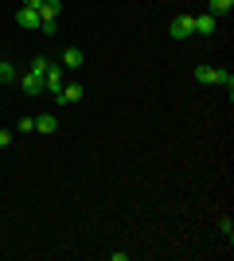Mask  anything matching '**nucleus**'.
<instances>
[{
    "mask_svg": "<svg viewBox=\"0 0 234 261\" xmlns=\"http://www.w3.org/2000/svg\"><path fill=\"white\" fill-rule=\"evenodd\" d=\"M82 98H86V86H82V82H63V90L55 94L59 106H78Z\"/></svg>",
    "mask_w": 234,
    "mask_h": 261,
    "instance_id": "obj_1",
    "label": "nucleus"
},
{
    "mask_svg": "<svg viewBox=\"0 0 234 261\" xmlns=\"http://www.w3.org/2000/svg\"><path fill=\"white\" fill-rule=\"evenodd\" d=\"M168 35H172V39H188V35H195V16H191V12L176 16V20H172V28H168Z\"/></svg>",
    "mask_w": 234,
    "mask_h": 261,
    "instance_id": "obj_2",
    "label": "nucleus"
},
{
    "mask_svg": "<svg viewBox=\"0 0 234 261\" xmlns=\"http://www.w3.org/2000/svg\"><path fill=\"white\" fill-rule=\"evenodd\" d=\"M63 78H67L63 63H51V66H47V74H43V90H47V94H59V90H63Z\"/></svg>",
    "mask_w": 234,
    "mask_h": 261,
    "instance_id": "obj_3",
    "label": "nucleus"
},
{
    "mask_svg": "<svg viewBox=\"0 0 234 261\" xmlns=\"http://www.w3.org/2000/svg\"><path fill=\"white\" fill-rule=\"evenodd\" d=\"M16 82H20V90L28 94V98H39V94H43V78L32 74V70H28V74H20Z\"/></svg>",
    "mask_w": 234,
    "mask_h": 261,
    "instance_id": "obj_4",
    "label": "nucleus"
},
{
    "mask_svg": "<svg viewBox=\"0 0 234 261\" xmlns=\"http://www.w3.org/2000/svg\"><path fill=\"white\" fill-rule=\"evenodd\" d=\"M82 66H86L82 47H67V51H63V70H82Z\"/></svg>",
    "mask_w": 234,
    "mask_h": 261,
    "instance_id": "obj_5",
    "label": "nucleus"
},
{
    "mask_svg": "<svg viewBox=\"0 0 234 261\" xmlns=\"http://www.w3.org/2000/svg\"><path fill=\"white\" fill-rule=\"evenodd\" d=\"M16 23L20 28H28V32H39V12H32V8H16Z\"/></svg>",
    "mask_w": 234,
    "mask_h": 261,
    "instance_id": "obj_6",
    "label": "nucleus"
},
{
    "mask_svg": "<svg viewBox=\"0 0 234 261\" xmlns=\"http://www.w3.org/2000/svg\"><path fill=\"white\" fill-rule=\"evenodd\" d=\"M215 32H219V20H215L211 12L195 16V35H215Z\"/></svg>",
    "mask_w": 234,
    "mask_h": 261,
    "instance_id": "obj_7",
    "label": "nucleus"
},
{
    "mask_svg": "<svg viewBox=\"0 0 234 261\" xmlns=\"http://www.w3.org/2000/svg\"><path fill=\"white\" fill-rule=\"evenodd\" d=\"M35 129L43 133V137H51V133L59 129V117L55 113H39V117H35Z\"/></svg>",
    "mask_w": 234,
    "mask_h": 261,
    "instance_id": "obj_8",
    "label": "nucleus"
},
{
    "mask_svg": "<svg viewBox=\"0 0 234 261\" xmlns=\"http://www.w3.org/2000/svg\"><path fill=\"white\" fill-rule=\"evenodd\" d=\"M195 82H199V86H215V82H219V70H215V66H195Z\"/></svg>",
    "mask_w": 234,
    "mask_h": 261,
    "instance_id": "obj_9",
    "label": "nucleus"
},
{
    "mask_svg": "<svg viewBox=\"0 0 234 261\" xmlns=\"http://www.w3.org/2000/svg\"><path fill=\"white\" fill-rule=\"evenodd\" d=\"M16 78H20V66L8 63V59H0V82L8 86V82H16Z\"/></svg>",
    "mask_w": 234,
    "mask_h": 261,
    "instance_id": "obj_10",
    "label": "nucleus"
},
{
    "mask_svg": "<svg viewBox=\"0 0 234 261\" xmlns=\"http://www.w3.org/2000/svg\"><path fill=\"white\" fill-rule=\"evenodd\" d=\"M59 12H63L59 0H43V4H39V20H59Z\"/></svg>",
    "mask_w": 234,
    "mask_h": 261,
    "instance_id": "obj_11",
    "label": "nucleus"
},
{
    "mask_svg": "<svg viewBox=\"0 0 234 261\" xmlns=\"http://www.w3.org/2000/svg\"><path fill=\"white\" fill-rule=\"evenodd\" d=\"M230 8H234V0H211V4H207V12H211L215 20H223V16H230Z\"/></svg>",
    "mask_w": 234,
    "mask_h": 261,
    "instance_id": "obj_12",
    "label": "nucleus"
},
{
    "mask_svg": "<svg viewBox=\"0 0 234 261\" xmlns=\"http://www.w3.org/2000/svg\"><path fill=\"white\" fill-rule=\"evenodd\" d=\"M47 66H51V59H43V55H39V59H32V66H28V70L43 78V74H47Z\"/></svg>",
    "mask_w": 234,
    "mask_h": 261,
    "instance_id": "obj_13",
    "label": "nucleus"
},
{
    "mask_svg": "<svg viewBox=\"0 0 234 261\" xmlns=\"http://www.w3.org/2000/svg\"><path fill=\"white\" fill-rule=\"evenodd\" d=\"M215 86H223L226 94H230V90H234V74H230V70H219V82H215Z\"/></svg>",
    "mask_w": 234,
    "mask_h": 261,
    "instance_id": "obj_14",
    "label": "nucleus"
},
{
    "mask_svg": "<svg viewBox=\"0 0 234 261\" xmlns=\"http://www.w3.org/2000/svg\"><path fill=\"white\" fill-rule=\"evenodd\" d=\"M39 32L43 35H59V20H39Z\"/></svg>",
    "mask_w": 234,
    "mask_h": 261,
    "instance_id": "obj_15",
    "label": "nucleus"
},
{
    "mask_svg": "<svg viewBox=\"0 0 234 261\" xmlns=\"http://www.w3.org/2000/svg\"><path fill=\"white\" fill-rule=\"evenodd\" d=\"M16 133H35V117H20L16 121Z\"/></svg>",
    "mask_w": 234,
    "mask_h": 261,
    "instance_id": "obj_16",
    "label": "nucleus"
},
{
    "mask_svg": "<svg viewBox=\"0 0 234 261\" xmlns=\"http://www.w3.org/2000/svg\"><path fill=\"white\" fill-rule=\"evenodd\" d=\"M219 230H223V238H226V242L234 238V222H230V218H223V222H219Z\"/></svg>",
    "mask_w": 234,
    "mask_h": 261,
    "instance_id": "obj_17",
    "label": "nucleus"
},
{
    "mask_svg": "<svg viewBox=\"0 0 234 261\" xmlns=\"http://www.w3.org/2000/svg\"><path fill=\"white\" fill-rule=\"evenodd\" d=\"M4 144H12V129H0V148Z\"/></svg>",
    "mask_w": 234,
    "mask_h": 261,
    "instance_id": "obj_18",
    "label": "nucleus"
},
{
    "mask_svg": "<svg viewBox=\"0 0 234 261\" xmlns=\"http://www.w3.org/2000/svg\"><path fill=\"white\" fill-rule=\"evenodd\" d=\"M39 4H43V0H23V8H32V12H39Z\"/></svg>",
    "mask_w": 234,
    "mask_h": 261,
    "instance_id": "obj_19",
    "label": "nucleus"
}]
</instances>
